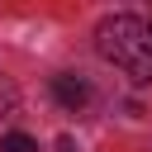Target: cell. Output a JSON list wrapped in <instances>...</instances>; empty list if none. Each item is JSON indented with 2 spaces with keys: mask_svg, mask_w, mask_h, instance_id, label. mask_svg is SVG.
I'll list each match as a JSON object with an SVG mask.
<instances>
[{
  "mask_svg": "<svg viewBox=\"0 0 152 152\" xmlns=\"http://www.w3.org/2000/svg\"><path fill=\"white\" fill-rule=\"evenodd\" d=\"M14 114H19V90H14L10 81H0V124L14 119Z\"/></svg>",
  "mask_w": 152,
  "mask_h": 152,
  "instance_id": "3957f363",
  "label": "cell"
},
{
  "mask_svg": "<svg viewBox=\"0 0 152 152\" xmlns=\"http://www.w3.org/2000/svg\"><path fill=\"white\" fill-rule=\"evenodd\" d=\"M95 48L104 62L128 71L133 81H152V28L133 14H114L95 28Z\"/></svg>",
  "mask_w": 152,
  "mask_h": 152,
  "instance_id": "6da1fadb",
  "label": "cell"
},
{
  "mask_svg": "<svg viewBox=\"0 0 152 152\" xmlns=\"http://www.w3.org/2000/svg\"><path fill=\"white\" fill-rule=\"evenodd\" d=\"M0 152H38V142L28 133H5L0 138Z\"/></svg>",
  "mask_w": 152,
  "mask_h": 152,
  "instance_id": "277c9868",
  "label": "cell"
},
{
  "mask_svg": "<svg viewBox=\"0 0 152 152\" xmlns=\"http://www.w3.org/2000/svg\"><path fill=\"white\" fill-rule=\"evenodd\" d=\"M52 100H57L62 109L81 114V109L90 104V86H86L81 76H52Z\"/></svg>",
  "mask_w": 152,
  "mask_h": 152,
  "instance_id": "7a4b0ae2",
  "label": "cell"
}]
</instances>
